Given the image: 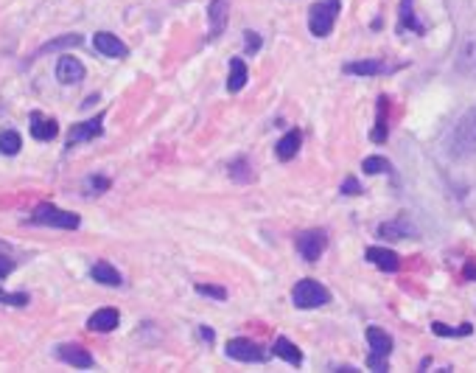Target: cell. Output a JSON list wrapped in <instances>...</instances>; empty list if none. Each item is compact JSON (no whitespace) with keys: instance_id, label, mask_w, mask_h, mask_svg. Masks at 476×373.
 Here are the masks:
<instances>
[{"instance_id":"cell-10","label":"cell","mask_w":476,"mask_h":373,"mask_svg":"<svg viewBox=\"0 0 476 373\" xmlns=\"http://www.w3.org/2000/svg\"><path fill=\"white\" fill-rule=\"evenodd\" d=\"M93 46H96V51H99L101 57H112V59H123V57L129 54V48L121 43L115 34H110V31H99V34L93 37Z\"/></svg>"},{"instance_id":"cell-37","label":"cell","mask_w":476,"mask_h":373,"mask_svg":"<svg viewBox=\"0 0 476 373\" xmlns=\"http://www.w3.org/2000/svg\"><path fill=\"white\" fill-rule=\"evenodd\" d=\"M199 334H202V340H205V343H213V331H210V328L199 325Z\"/></svg>"},{"instance_id":"cell-26","label":"cell","mask_w":476,"mask_h":373,"mask_svg":"<svg viewBox=\"0 0 476 373\" xmlns=\"http://www.w3.org/2000/svg\"><path fill=\"white\" fill-rule=\"evenodd\" d=\"M23 149V138H20V132H14V130H3L0 132V154H17Z\"/></svg>"},{"instance_id":"cell-36","label":"cell","mask_w":476,"mask_h":373,"mask_svg":"<svg viewBox=\"0 0 476 373\" xmlns=\"http://www.w3.org/2000/svg\"><path fill=\"white\" fill-rule=\"evenodd\" d=\"M12 272H14V261L6 259V256H0V278H6V275H12Z\"/></svg>"},{"instance_id":"cell-14","label":"cell","mask_w":476,"mask_h":373,"mask_svg":"<svg viewBox=\"0 0 476 373\" xmlns=\"http://www.w3.org/2000/svg\"><path fill=\"white\" fill-rule=\"evenodd\" d=\"M121 323V314L118 309H99L96 314H90L87 320V328L90 331H99V334H107V331H115Z\"/></svg>"},{"instance_id":"cell-8","label":"cell","mask_w":476,"mask_h":373,"mask_svg":"<svg viewBox=\"0 0 476 373\" xmlns=\"http://www.w3.org/2000/svg\"><path fill=\"white\" fill-rule=\"evenodd\" d=\"M101 132H104V112H99V115L90 118V121L76 123V127L70 130V135H68V146H76V143H81V141H93V138H99Z\"/></svg>"},{"instance_id":"cell-33","label":"cell","mask_w":476,"mask_h":373,"mask_svg":"<svg viewBox=\"0 0 476 373\" xmlns=\"http://www.w3.org/2000/svg\"><path fill=\"white\" fill-rule=\"evenodd\" d=\"M342 194H348V196H353V194H362V185H359V180L356 177H348L342 183Z\"/></svg>"},{"instance_id":"cell-32","label":"cell","mask_w":476,"mask_h":373,"mask_svg":"<svg viewBox=\"0 0 476 373\" xmlns=\"http://www.w3.org/2000/svg\"><path fill=\"white\" fill-rule=\"evenodd\" d=\"M84 188H87V194H104V191H110V180L107 177H87Z\"/></svg>"},{"instance_id":"cell-15","label":"cell","mask_w":476,"mask_h":373,"mask_svg":"<svg viewBox=\"0 0 476 373\" xmlns=\"http://www.w3.org/2000/svg\"><path fill=\"white\" fill-rule=\"evenodd\" d=\"M31 135L37 141H54L59 135V123L54 118H42L39 112H31Z\"/></svg>"},{"instance_id":"cell-34","label":"cell","mask_w":476,"mask_h":373,"mask_svg":"<svg viewBox=\"0 0 476 373\" xmlns=\"http://www.w3.org/2000/svg\"><path fill=\"white\" fill-rule=\"evenodd\" d=\"M244 37H247V54H255L258 48H261V37H258L255 31H247Z\"/></svg>"},{"instance_id":"cell-6","label":"cell","mask_w":476,"mask_h":373,"mask_svg":"<svg viewBox=\"0 0 476 373\" xmlns=\"http://www.w3.org/2000/svg\"><path fill=\"white\" fill-rule=\"evenodd\" d=\"M225 351H227V356L236 359V362H264V359H267V354H264L261 345L252 343V340H241V337L230 340V343L225 345Z\"/></svg>"},{"instance_id":"cell-11","label":"cell","mask_w":476,"mask_h":373,"mask_svg":"<svg viewBox=\"0 0 476 373\" xmlns=\"http://www.w3.org/2000/svg\"><path fill=\"white\" fill-rule=\"evenodd\" d=\"M227 17H230V0H210L207 6V20H210V39L219 37L227 28Z\"/></svg>"},{"instance_id":"cell-13","label":"cell","mask_w":476,"mask_h":373,"mask_svg":"<svg viewBox=\"0 0 476 373\" xmlns=\"http://www.w3.org/2000/svg\"><path fill=\"white\" fill-rule=\"evenodd\" d=\"M378 236H381V239H415L417 230H415V225L409 222V216H398V219H393V222L378 225Z\"/></svg>"},{"instance_id":"cell-28","label":"cell","mask_w":476,"mask_h":373,"mask_svg":"<svg viewBox=\"0 0 476 373\" xmlns=\"http://www.w3.org/2000/svg\"><path fill=\"white\" fill-rule=\"evenodd\" d=\"M431 331H435L437 337H468V334H473V325L462 323L459 328H448L446 323H435V325H431Z\"/></svg>"},{"instance_id":"cell-7","label":"cell","mask_w":476,"mask_h":373,"mask_svg":"<svg viewBox=\"0 0 476 373\" xmlns=\"http://www.w3.org/2000/svg\"><path fill=\"white\" fill-rule=\"evenodd\" d=\"M454 68H457V73H462L468 79H476V31L462 39L457 59H454Z\"/></svg>"},{"instance_id":"cell-22","label":"cell","mask_w":476,"mask_h":373,"mask_svg":"<svg viewBox=\"0 0 476 373\" xmlns=\"http://www.w3.org/2000/svg\"><path fill=\"white\" fill-rule=\"evenodd\" d=\"M300 143H302V135L297 132V130H291L289 135H283L280 138V143H278V160H291L297 152H300Z\"/></svg>"},{"instance_id":"cell-23","label":"cell","mask_w":476,"mask_h":373,"mask_svg":"<svg viewBox=\"0 0 476 373\" xmlns=\"http://www.w3.org/2000/svg\"><path fill=\"white\" fill-rule=\"evenodd\" d=\"M406 28H412V31H417V34H423V31H426V26H423V23H417V17H415V9H412V0H401V14H398V31H406Z\"/></svg>"},{"instance_id":"cell-20","label":"cell","mask_w":476,"mask_h":373,"mask_svg":"<svg viewBox=\"0 0 476 373\" xmlns=\"http://www.w3.org/2000/svg\"><path fill=\"white\" fill-rule=\"evenodd\" d=\"M247 76H249V70H247V62L244 59H230V73H227V90L230 93H238L244 85H247Z\"/></svg>"},{"instance_id":"cell-27","label":"cell","mask_w":476,"mask_h":373,"mask_svg":"<svg viewBox=\"0 0 476 373\" xmlns=\"http://www.w3.org/2000/svg\"><path fill=\"white\" fill-rule=\"evenodd\" d=\"M362 169H364V174H389V172H393V165H389V160H386V157L373 154V157H364Z\"/></svg>"},{"instance_id":"cell-17","label":"cell","mask_w":476,"mask_h":373,"mask_svg":"<svg viewBox=\"0 0 476 373\" xmlns=\"http://www.w3.org/2000/svg\"><path fill=\"white\" fill-rule=\"evenodd\" d=\"M367 343H370L375 356H389V354H393V337H389L386 331L375 328V325L367 328Z\"/></svg>"},{"instance_id":"cell-4","label":"cell","mask_w":476,"mask_h":373,"mask_svg":"<svg viewBox=\"0 0 476 373\" xmlns=\"http://www.w3.org/2000/svg\"><path fill=\"white\" fill-rule=\"evenodd\" d=\"M339 14V0H320L309 12V28L314 37H328Z\"/></svg>"},{"instance_id":"cell-9","label":"cell","mask_w":476,"mask_h":373,"mask_svg":"<svg viewBox=\"0 0 476 373\" xmlns=\"http://www.w3.org/2000/svg\"><path fill=\"white\" fill-rule=\"evenodd\" d=\"M56 356H59L65 365H73V367H93V365H96L93 354H90L87 348L76 345V343H65V345H59V348H56Z\"/></svg>"},{"instance_id":"cell-21","label":"cell","mask_w":476,"mask_h":373,"mask_svg":"<svg viewBox=\"0 0 476 373\" xmlns=\"http://www.w3.org/2000/svg\"><path fill=\"white\" fill-rule=\"evenodd\" d=\"M272 351H275V356L286 359V362H289V365H294V367H297V365H302V354H300V348H297L291 340H286V337H278Z\"/></svg>"},{"instance_id":"cell-25","label":"cell","mask_w":476,"mask_h":373,"mask_svg":"<svg viewBox=\"0 0 476 373\" xmlns=\"http://www.w3.org/2000/svg\"><path fill=\"white\" fill-rule=\"evenodd\" d=\"M230 177H233L236 183H252V180H255L252 165H249L247 157H236V160L230 163Z\"/></svg>"},{"instance_id":"cell-2","label":"cell","mask_w":476,"mask_h":373,"mask_svg":"<svg viewBox=\"0 0 476 373\" xmlns=\"http://www.w3.org/2000/svg\"><path fill=\"white\" fill-rule=\"evenodd\" d=\"M31 222L34 225H45V228H59V230H76L81 225L79 214L62 211V208H56V205H51V202L37 205L34 214H31Z\"/></svg>"},{"instance_id":"cell-1","label":"cell","mask_w":476,"mask_h":373,"mask_svg":"<svg viewBox=\"0 0 476 373\" xmlns=\"http://www.w3.org/2000/svg\"><path fill=\"white\" fill-rule=\"evenodd\" d=\"M448 154L454 160L476 157V107L465 110L448 135Z\"/></svg>"},{"instance_id":"cell-30","label":"cell","mask_w":476,"mask_h":373,"mask_svg":"<svg viewBox=\"0 0 476 373\" xmlns=\"http://www.w3.org/2000/svg\"><path fill=\"white\" fill-rule=\"evenodd\" d=\"M0 303H6V306H28V295L25 292H3V289H0Z\"/></svg>"},{"instance_id":"cell-39","label":"cell","mask_w":476,"mask_h":373,"mask_svg":"<svg viewBox=\"0 0 476 373\" xmlns=\"http://www.w3.org/2000/svg\"><path fill=\"white\" fill-rule=\"evenodd\" d=\"M0 247H3V244H0Z\"/></svg>"},{"instance_id":"cell-31","label":"cell","mask_w":476,"mask_h":373,"mask_svg":"<svg viewBox=\"0 0 476 373\" xmlns=\"http://www.w3.org/2000/svg\"><path fill=\"white\" fill-rule=\"evenodd\" d=\"M196 292L199 295H207V298H216V301H225L227 298V292L222 286H210V283H196Z\"/></svg>"},{"instance_id":"cell-29","label":"cell","mask_w":476,"mask_h":373,"mask_svg":"<svg viewBox=\"0 0 476 373\" xmlns=\"http://www.w3.org/2000/svg\"><path fill=\"white\" fill-rule=\"evenodd\" d=\"M373 141L381 143L386 141V99H378V121H375V130H373Z\"/></svg>"},{"instance_id":"cell-38","label":"cell","mask_w":476,"mask_h":373,"mask_svg":"<svg viewBox=\"0 0 476 373\" xmlns=\"http://www.w3.org/2000/svg\"><path fill=\"white\" fill-rule=\"evenodd\" d=\"M465 278H468V281H476V264H468V267H465Z\"/></svg>"},{"instance_id":"cell-12","label":"cell","mask_w":476,"mask_h":373,"mask_svg":"<svg viewBox=\"0 0 476 373\" xmlns=\"http://www.w3.org/2000/svg\"><path fill=\"white\" fill-rule=\"evenodd\" d=\"M56 79L62 81V85H79V81L84 79V65L76 59V57H62L56 62Z\"/></svg>"},{"instance_id":"cell-24","label":"cell","mask_w":476,"mask_h":373,"mask_svg":"<svg viewBox=\"0 0 476 373\" xmlns=\"http://www.w3.org/2000/svg\"><path fill=\"white\" fill-rule=\"evenodd\" d=\"M342 70L351 73V76H375V73L384 70V65L378 59H362V62H348Z\"/></svg>"},{"instance_id":"cell-16","label":"cell","mask_w":476,"mask_h":373,"mask_svg":"<svg viewBox=\"0 0 476 373\" xmlns=\"http://www.w3.org/2000/svg\"><path fill=\"white\" fill-rule=\"evenodd\" d=\"M367 259H370L378 270H384V272H398V267H401L398 253L386 250V247H370V250H367Z\"/></svg>"},{"instance_id":"cell-5","label":"cell","mask_w":476,"mask_h":373,"mask_svg":"<svg viewBox=\"0 0 476 373\" xmlns=\"http://www.w3.org/2000/svg\"><path fill=\"white\" fill-rule=\"evenodd\" d=\"M328 247V233L325 230H306L297 236V253L302 261H317Z\"/></svg>"},{"instance_id":"cell-35","label":"cell","mask_w":476,"mask_h":373,"mask_svg":"<svg viewBox=\"0 0 476 373\" xmlns=\"http://www.w3.org/2000/svg\"><path fill=\"white\" fill-rule=\"evenodd\" d=\"M367 367H373V370H386V356L370 354V356H367Z\"/></svg>"},{"instance_id":"cell-3","label":"cell","mask_w":476,"mask_h":373,"mask_svg":"<svg viewBox=\"0 0 476 373\" xmlns=\"http://www.w3.org/2000/svg\"><path fill=\"white\" fill-rule=\"evenodd\" d=\"M291 301L297 309H320L331 301V292L320 283V281H311V278H302L294 283V292H291Z\"/></svg>"},{"instance_id":"cell-19","label":"cell","mask_w":476,"mask_h":373,"mask_svg":"<svg viewBox=\"0 0 476 373\" xmlns=\"http://www.w3.org/2000/svg\"><path fill=\"white\" fill-rule=\"evenodd\" d=\"M90 275H93V281H99V283H104V286H121V283H123L121 272H118L110 261H99V264H93Z\"/></svg>"},{"instance_id":"cell-18","label":"cell","mask_w":476,"mask_h":373,"mask_svg":"<svg viewBox=\"0 0 476 373\" xmlns=\"http://www.w3.org/2000/svg\"><path fill=\"white\" fill-rule=\"evenodd\" d=\"M84 43V37L81 34H62V37H56V39H51V43H45L42 46L34 57H42V54H54V51H68V48H79Z\"/></svg>"}]
</instances>
